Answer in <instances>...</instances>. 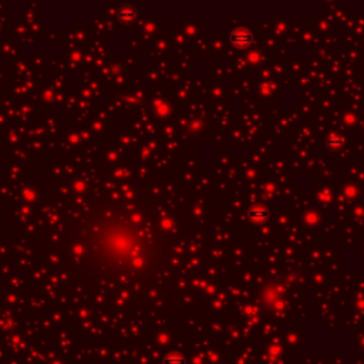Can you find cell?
<instances>
[{"mask_svg": "<svg viewBox=\"0 0 364 364\" xmlns=\"http://www.w3.org/2000/svg\"><path fill=\"white\" fill-rule=\"evenodd\" d=\"M164 364H185V359L180 353H169L164 359Z\"/></svg>", "mask_w": 364, "mask_h": 364, "instance_id": "1", "label": "cell"}]
</instances>
